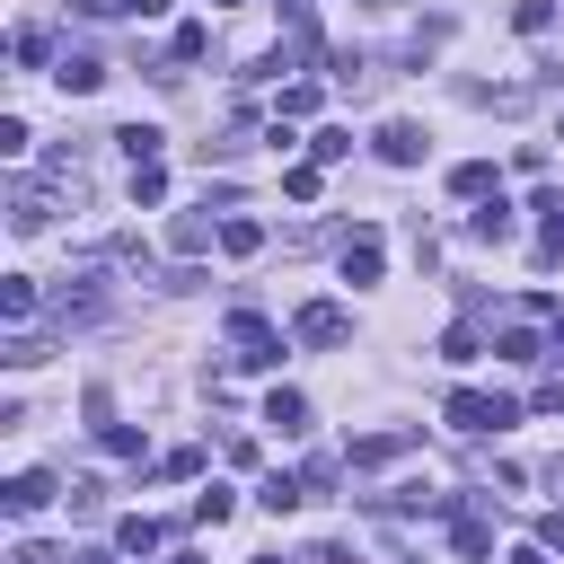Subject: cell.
Wrapping results in <instances>:
<instances>
[{
	"label": "cell",
	"instance_id": "cell-1",
	"mask_svg": "<svg viewBox=\"0 0 564 564\" xmlns=\"http://www.w3.org/2000/svg\"><path fill=\"white\" fill-rule=\"evenodd\" d=\"M441 414H449V432H511L520 423V405L511 397H485V388H449Z\"/></svg>",
	"mask_w": 564,
	"mask_h": 564
},
{
	"label": "cell",
	"instance_id": "cell-2",
	"mask_svg": "<svg viewBox=\"0 0 564 564\" xmlns=\"http://www.w3.org/2000/svg\"><path fill=\"white\" fill-rule=\"evenodd\" d=\"M229 344H238V361H247V370H273V361H282V335H273L256 308H238V317H229Z\"/></svg>",
	"mask_w": 564,
	"mask_h": 564
},
{
	"label": "cell",
	"instance_id": "cell-3",
	"mask_svg": "<svg viewBox=\"0 0 564 564\" xmlns=\"http://www.w3.org/2000/svg\"><path fill=\"white\" fill-rule=\"evenodd\" d=\"M291 335H300V344H344L352 317H344V300H308V308L291 317Z\"/></svg>",
	"mask_w": 564,
	"mask_h": 564
},
{
	"label": "cell",
	"instance_id": "cell-4",
	"mask_svg": "<svg viewBox=\"0 0 564 564\" xmlns=\"http://www.w3.org/2000/svg\"><path fill=\"white\" fill-rule=\"evenodd\" d=\"M53 88H62V97H97V88H106V62H97V53H62V62H53Z\"/></svg>",
	"mask_w": 564,
	"mask_h": 564
},
{
	"label": "cell",
	"instance_id": "cell-5",
	"mask_svg": "<svg viewBox=\"0 0 564 564\" xmlns=\"http://www.w3.org/2000/svg\"><path fill=\"white\" fill-rule=\"evenodd\" d=\"M53 494H62V485H53L44 467H26V476H9V494H0V502H9V520H35Z\"/></svg>",
	"mask_w": 564,
	"mask_h": 564
},
{
	"label": "cell",
	"instance_id": "cell-6",
	"mask_svg": "<svg viewBox=\"0 0 564 564\" xmlns=\"http://www.w3.org/2000/svg\"><path fill=\"white\" fill-rule=\"evenodd\" d=\"M449 194H458V203H494V194H502L494 159H458V167H449Z\"/></svg>",
	"mask_w": 564,
	"mask_h": 564
},
{
	"label": "cell",
	"instance_id": "cell-7",
	"mask_svg": "<svg viewBox=\"0 0 564 564\" xmlns=\"http://www.w3.org/2000/svg\"><path fill=\"white\" fill-rule=\"evenodd\" d=\"M379 159L388 167H414L423 159V123H379Z\"/></svg>",
	"mask_w": 564,
	"mask_h": 564
},
{
	"label": "cell",
	"instance_id": "cell-8",
	"mask_svg": "<svg viewBox=\"0 0 564 564\" xmlns=\"http://www.w3.org/2000/svg\"><path fill=\"white\" fill-rule=\"evenodd\" d=\"M264 423H273L282 441H291V432H308V397H300V388H273V397H264Z\"/></svg>",
	"mask_w": 564,
	"mask_h": 564
},
{
	"label": "cell",
	"instance_id": "cell-9",
	"mask_svg": "<svg viewBox=\"0 0 564 564\" xmlns=\"http://www.w3.org/2000/svg\"><path fill=\"white\" fill-rule=\"evenodd\" d=\"M494 352H502V361H546L555 344H546L538 326H502V335H494Z\"/></svg>",
	"mask_w": 564,
	"mask_h": 564
},
{
	"label": "cell",
	"instance_id": "cell-10",
	"mask_svg": "<svg viewBox=\"0 0 564 564\" xmlns=\"http://www.w3.org/2000/svg\"><path fill=\"white\" fill-rule=\"evenodd\" d=\"M405 449H414V432H370V441H352V467H388Z\"/></svg>",
	"mask_w": 564,
	"mask_h": 564
},
{
	"label": "cell",
	"instance_id": "cell-11",
	"mask_svg": "<svg viewBox=\"0 0 564 564\" xmlns=\"http://www.w3.org/2000/svg\"><path fill=\"white\" fill-rule=\"evenodd\" d=\"M344 282H379V238H370V229L344 247Z\"/></svg>",
	"mask_w": 564,
	"mask_h": 564
},
{
	"label": "cell",
	"instance_id": "cell-12",
	"mask_svg": "<svg viewBox=\"0 0 564 564\" xmlns=\"http://www.w3.org/2000/svg\"><path fill=\"white\" fill-rule=\"evenodd\" d=\"M115 141H123V159H132V167H141V159H159V141H167V132H159V123H123V132H115Z\"/></svg>",
	"mask_w": 564,
	"mask_h": 564
},
{
	"label": "cell",
	"instance_id": "cell-13",
	"mask_svg": "<svg viewBox=\"0 0 564 564\" xmlns=\"http://www.w3.org/2000/svg\"><path fill=\"white\" fill-rule=\"evenodd\" d=\"M485 352V335H476V317H458L449 335H441V361H476Z\"/></svg>",
	"mask_w": 564,
	"mask_h": 564
},
{
	"label": "cell",
	"instance_id": "cell-14",
	"mask_svg": "<svg viewBox=\"0 0 564 564\" xmlns=\"http://www.w3.org/2000/svg\"><path fill=\"white\" fill-rule=\"evenodd\" d=\"M467 229H476V238H485V247H494V238H511V203H502V194H494V203H485V212H476V220H467Z\"/></svg>",
	"mask_w": 564,
	"mask_h": 564
},
{
	"label": "cell",
	"instance_id": "cell-15",
	"mask_svg": "<svg viewBox=\"0 0 564 564\" xmlns=\"http://www.w3.org/2000/svg\"><path fill=\"white\" fill-rule=\"evenodd\" d=\"M220 247H229V256H256V247H264V220H220Z\"/></svg>",
	"mask_w": 564,
	"mask_h": 564
},
{
	"label": "cell",
	"instance_id": "cell-16",
	"mask_svg": "<svg viewBox=\"0 0 564 564\" xmlns=\"http://www.w3.org/2000/svg\"><path fill=\"white\" fill-rule=\"evenodd\" d=\"M229 511H238V494H229V485H212V494H194V520H203V529H220Z\"/></svg>",
	"mask_w": 564,
	"mask_h": 564
},
{
	"label": "cell",
	"instance_id": "cell-17",
	"mask_svg": "<svg viewBox=\"0 0 564 564\" xmlns=\"http://www.w3.org/2000/svg\"><path fill=\"white\" fill-rule=\"evenodd\" d=\"M115 538H123V546H132V555H150V546H159V538H167V529H159V520H150V511H132V520H123V529H115Z\"/></svg>",
	"mask_w": 564,
	"mask_h": 564
},
{
	"label": "cell",
	"instance_id": "cell-18",
	"mask_svg": "<svg viewBox=\"0 0 564 564\" xmlns=\"http://www.w3.org/2000/svg\"><path fill=\"white\" fill-rule=\"evenodd\" d=\"M511 26H520V35H546V26H555V0H511Z\"/></svg>",
	"mask_w": 564,
	"mask_h": 564
},
{
	"label": "cell",
	"instance_id": "cell-19",
	"mask_svg": "<svg viewBox=\"0 0 564 564\" xmlns=\"http://www.w3.org/2000/svg\"><path fill=\"white\" fill-rule=\"evenodd\" d=\"M9 220H18V229H44L53 212H44V194H35V185H18V203H9Z\"/></svg>",
	"mask_w": 564,
	"mask_h": 564
},
{
	"label": "cell",
	"instance_id": "cell-20",
	"mask_svg": "<svg viewBox=\"0 0 564 564\" xmlns=\"http://www.w3.org/2000/svg\"><path fill=\"white\" fill-rule=\"evenodd\" d=\"M256 502H264V511H300V476H264Z\"/></svg>",
	"mask_w": 564,
	"mask_h": 564
},
{
	"label": "cell",
	"instance_id": "cell-21",
	"mask_svg": "<svg viewBox=\"0 0 564 564\" xmlns=\"http://www.w3.org/2000/svg\"><path fill=\"white\" fill-rule=\"evenodd\" d=\"M308 150H317V167H335V159H344V150H352V132H344V123H326V132H317V141H308Z\"/></svg>",
	"mask_w": 564,
	"mask_h": 564
},
{
	"label": "cell",
	"instance_id": "cell-22",
	"mask_svg": "<svg viewBox=\"0 0 564 564\" xmlns=\"http://www.w3.org/2000/svg\"><path fill=\"white\" fill-rule=\"evenodd\" d=\"M159 194H167V176H159V159H141L132 167V203H159Z\"/></svg>",
	"mask_w": 564,
	"mask_h": 564
},
{
	"label": "cell",
	"instance_id": "cell-23",
	"mask_svg": "<svg viewBox=\"0 0 564 564\" xmlns=\"http://www.w3.org/2000/svg\"><path fill=\"white\" fill-rule=\"evenodd\" d=\"M0 308H9V317H26V308H35V282H26V273H9V282H0Z\"/></svg>",
	"mask_w": 564,
	"mask_h": 564
},
{
	"label": "cell",
	"instance_id": "cell-24",
	"mask_svg": "<svg viewBox=\"0 0 564 564\" xmlns=\"http://www.w3.org/2000/svg\"><path fill=\"white\" fill-rule=\"evenodd\" d=\"M44 53H53V35H44V26H18V62H26V70H35V62H44Z\"/></svg>",
	"mask_w": 564,
	"mask_h": 564
},
{
	"label": "cell",
	"instance_id": "cell-25",
	"mask_svg": "<svg viewBox=\"0 0 564 564\" xmlns=\"http://www.w3.org/2000/svg\"><path fill=\"white\" fill-rule=\"evenodd\" d=\"M203 44H212V26H176V35H167V53H176V62H194Z\"/></svg>",
	"mask_w": 564,
	"mask_h": 564
},
{
	"label": "cell",
	"instance_id": "cell-26",
	"mask_svg": "<svg viewBox=\"0 0 564 564\" xmlns=\"http://www.w3.org/2000/svg\"><path fill=\"white\" fill-rule=\"evenodd\" d=\"M291 115H317V88H308V79H291V88H282V123H291Z\"/></svg>",
	"mask_w": 564,
	"mask_h": 564
},
{
	"label": "cell",
	"instance_id": "cell-27",
	"mask_svg": "<svg viewBox=\"0 0 564 564\" xmlns=\"http://www.w3.org/2000/svg\"><path fill=\"white\" fill-rule=\"evenodd\" d=\"M176 247H185V256H194V247H212V220H203V212H185V220H176Z\"/></svg>",
	"mask_w": 564,
	"mask_h": 564
},
{
	"label": "cell",
	"instance_id": "cell-28",
	"mask_svg": "<svg viewBox=\"0 0 564 564\" xmlns=\"http://www.w3.org/2000/svg\"><path fill=\"white\" fill-rule=\"evenodd\" d=\"M529 405H538V414H564V379H546V388H538Z\"/></svg>",
	"mask_w": 564,
	"mask_h": 564
},
{
	"label": "cell",
	"instance_id": "cell-29",
	"mask_svg": "<svg viewBox=\"0 0 564 564\" xmlns=\"http://www.w3.org/2000/svg\"><path fill=\"white\" fill-rule=\"evenodd\" d=\"M538 546H564V511H546V520H538Z\"/></svg>",
	"mask_w": 564,
	"mask_h": 564
},
{
	"label": "cell",
	"instance_id": "cell-30",
	"mask_svg": "<svg viewBox=\"0 0 564 564\" xmlns=\"http://www.w3.org/2000/svg\"><path fill=\"white\" fill-rule=\"evenodd\" d=\"M132 0H79V18H123Z\"/></svg>",
	"mask_w": 564,
	"mask_h": 564
},
{
	"label": "cell",
	"instance_id": "cell-31",
	"mask_svg": "<svg viewBox=\"0 0 564 564\" xmlns=\"http://www.w3.org/2000/svg\"><path fill=\"white\" fill-rule=\"evenodd\" d=\"M300 564H344V546H308V555H300Z\"/></svg>",
	"mask_w": 564,
	"mask_h": 564
},
{
	"label": "cell",
	"instance_id": "cell-32",
	"mask_svg": "<svg viewBox=\"0 0 564 564\" xmlns=\"http://www.w3.org/2000/svg\"><path fill=\"white\" fill-rule=\"evenodd\" d=\"M18 564H62V555L53 546H18Z\"/></svg>",
	"mask_w": 564,
	"mask_h": 564
},
{
	"label": "cell",
	"instance_id": "cell-33",
	"mask_svg": "<svg viewBox=\"0 0 564 564\" xmlns=\"http://www.w3.org/2000/svg\"><path fill=\"white\" fill-rule=\"evenodd\" d=\"M546 555H555V546H511V564H546Z\"/></svg>",
	"mask_w": 564,
	"mask_h": 564
},
{
	"label": "cell",
	"instance_id": "cell-34",
	"mask_svg": "<svg viewBox=\"0 0 564 564\" xmlns=\"http://www.w3.org/2000/svg\"><path fill=\"white\" fill-rule=\"evenodd\" d=\"M132 9H141V18H159V9H167V0H132Z\"/></svg>",
	"mask_w": 564,
	"mask_h": 564
},
{
	"label": "cell",
	"instance_id": "cell-35",
	"mask_svg": "<svg viewBox=\"0 0 564 564\" xmlns=\"http://www.w3.org/2000/svg\"><path fill=\"white\" fill-rule=\"evenodd\" d=\"M79 564H106V555H79Z\"/></svg>",
	"mask_w": 564,
	"mask_h": 564
},
{
	"label": "cell",
	"instance_id": "cell-36",
	"mask_svg": "<svg viewBox=\"0 0 564 564\" xmlns=\"http://www.w3.org/2000/svg\"><path fill=\"white\" fill-rule=\"evenodd\" d=\"M256 564H282V555H256Z\"/></svg>",
	"mask_w": 564,
	"mask_h": 564
},
{
	"label": "cell",
	"instance_id": "cell-37",
	"mask_svg": "<svg viewBox=\"0 0 564 564\" xmlns=\"http://www.w3.org/2000/svg\"><path fill=\"white\" fill-rule=\"evenodd\" d=\"M220 9H238V0H220Z\"/></svg>",
	"mask_w": 564,
	"mask_h": 564
}]
</instances>
